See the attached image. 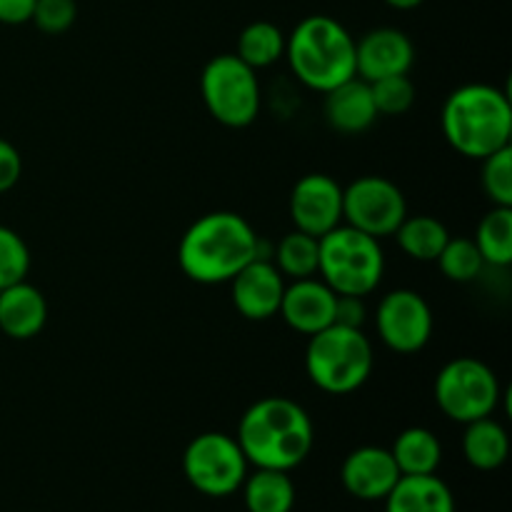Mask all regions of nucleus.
<instances>
[{"label": "nucleus", "instance_id": "obj_15", "mask_svg": "<svg viewBox=\"0 0 512 512\" xmlns=\"http://www.w3.org/2000/svg\"><path fill=\"white\" fill-rule=\"evenodd\" d=\"M335 303L338 293L328 288L320 278L290 280L285 285L278 315L288 328L300 335H315L335 323Z\"/></svg>", "mask_w": 512, "mask_h": 512}, {"label": "nucleus", "instance_id": "obj_22", "mask_svg": "<svg viewBox=\"0 0 512 512\" xmlns=\"http://www.w3.org/2000/svg\"><path fill=\"white\" fill-rule=\"evenodd\" d=\"M400 475H433L443 463V445L428 428H405L390 448Z\"/></svg>", "mask_w": 512, "mask_h": 512}, {"label": "nucleus", "instance_id": "obj_20", "mask_svg": "<svg viewBox=\"0 0 512 512\" xmlns=\"http://www.w3.org/2000/svg\"><path fill=\"white\" fill-rule=\"evenodd\" d=\"M463 458L468 465L483 473L503 468L510 458V435L498 420L490 418L473 420L465 425L463 433Z\"/></svg>", "mask_w": 512, "mask_h": 512}, {"label": "nucleus", "instance_id": "obj_11", "mask_svg": "<svg viewBox=\"0 0 512 512\" xmlns=\"http://www.w3.org/2000/svg\"><path fill=\"white\" fill-rule=\"evenodd\" d=\"M375 330L388 350L415 355L433 338V310L415 290H390L375 308Z\"/></svg>", "mask_w": 512, "mask_h": 512}, {"label": "nucleus", "instance_id": "obj_7", "mask_svg": "<svg viewBox=\"0 0 512 512\" xmlns=\"http://www.w3.org/2000/svg\"><path fill=\"white\" fill-rule=\"evenodd\" d=\"M200 98L205 108L225 128H248L260 115L258 70L245 65L235 53H220L205 63L200 73Z\"/></svg>", "mask_w": 512, "mask_h": 512}, {"label": "nucleus", "instance_id": "obj_30", "mask_svg": "<svg viewBox=\"0 0 512 512\" xmlns=\"http://www.w3.org/2000/svg\"><path fill=\"white\" fill-rule=\"evenodd\" d=\"M370 93H373L378 115H388V118L405 115L415 103V85L408 75H390V78L375 80L370 83Z\"/></svg>", "mask_w": 512, "mask_h": 512}, {"label": "nucleus", "instance_id": "obj_28", "mask_svg": "<svg viewBox=\"0 0 512 512\" xmlns=\"http://www.w3.org/2000/svg\"><path fill=\"white\" fill-rule=\"evenodd\" d=\"M480 185L493 205L512 208V145L480 160Z\"/></svg>", "mask_w": 512, "mask_h": 512}, {"label": "nucleus", "instance_id": "obj_9", "mask_svg": "<svg viewBox=\"0 0 512 512\" xmlns=\"http://www.w3.org/2000/svg\"><path fill=\"white\" fill-rule=\"evenodd\" d=\"M248 468L250 463L238 440L220 430L200 433L183 453L185 480L205 498H228L238 493Z\"/></svg>", "mask_w": 512, "mask_h": 512}, {"label": "nucleus", "instance_id": "obj_33", "mask_svg": "<svg viewBox=\"0 0 512 512\" xmlns=\"http://www.w3.org/2000/svg\"><path fill=\"white\" fill-rule=\"evenodd\" d=\"M335 325H345V328H363L365 298H358V295H338V303H335Z\"/></svg>", "mask_w": 512, "mask_h": 512}, {"label": "nucleus", "instance_id": "obj_5", "mask_svg": "<svg viewBox=\"0 0 512 512\" xmlns=\"http://www.w3.org/2000/svg\"><path fill=\"white\" fill-rule=\"evenodd\" d=\"M375 368L373 343L363 328L328 325L310 335L305 348V373L328 395H350L363 388Z\"/></svg>", "mask_w": 512, "mask_h": 512}, {"label": "nucleus", "instance_id": "obj_21", "mask_svg": "<svg viewBox=\"0 0 512 512\" xmlns=\"http://www.w3.org/2000/svg\"><path fill=\"white\" fill-rule=\"evenodd\" d=\"M240 490L248 512H293L295 508V485L285 470L255 468L245 475Z\"/></svg>", "mask_w": 512, "mask_h": 512}, {"label": "nucleus", "instance_id": "obj_26", "mask_svg": "<svg viewBox=\"0 0 512 512\" xmlns=\"http://www.w3.org/2000/svg\"><path fill=\"white\" fill-rule=\"evenodd\" d=\"M270 260L283 278H313L318 275V238L293 230L280 238V243L270 253Z\"/></svg>", "mask_w": 512, "mask_h": 512}, {"label": "nucleus", "instance_id": "obj_4", "mask_svg": "<svg viewBox=\"0 0 512 512\" xmlns=\"http://www.w3.org/2000/svg\"><path fill=\"white\" fill-rule=\"evenodd\" d=\"M285 58L305 88L328 93L355 78V38L330 15H308L285 35Z\"/></svg>", "mask_w": 512, "mask_h": 512}, {"label": "nucleus", "instance_id": "obj_14", "mask_svg": "<svg viewBox=\"0 0 512 512\" xmlns=\"http://www.w3.org/2000/svg\"><path fill=\"white\" fill-rule=\"evenodd\" d=\"M283 290L285 278L268 258H255L230 280L233 308L253 323H263L278 315Z\"/></svg>", "mask_w": 512, "mask_h": 512}, {"label": "nucleus", "instance_id": "obj_10", "mask_svg": "<svg viewBox=\"0 0 512 512\" xmlns=\"http://www.w3.org/2000/svg\"><path fill=\"white\" fill-rule=\"evenodd\" d=\"M408 215L403 190L385 175H360L343 188V223L383 240L395 235Z\"/></svg>", "mask_w": 512, "mask_h": 512}, {"label": "nucleus", "instance_id": "obj_8", "mask_svg": "<svg viewBox=\"0 0 512 512\" xmlns=\"http://www.w3.org/2000/svg\"><path fill=\"white\" fill-rule=\"evenodd\" d=\"M433 395L445 418L468 425L495 415L503 400V385L498 373L483 360L455 358L435 375Z\"/></svg>", "mask_w": 512, "mask_h": 512}, {"label": "nucleus", "instance_id": "obj_23", "mask_svg": "<svg viewBox=\"0 0 512 512\" xmlns=\"http://www.w3.org/2000/svg\"><path fill=\"white\" fill-rule=\"evenodd\" d=\"M398 248L418 263H435L450 240L448 228L433 215H405L395 230Z\"/></svg>", "mask_w": 512, "mask_h": 512}, {"label": "nucleus", "instance_id": "obj_2", "mask_svg": "<svg viewBox=\"0 0 512 512\" xmlns=\"http://www.w3.org/2000/svg\"><path fill=\"white\" fill-rule=\"evenodd\" d=\"M235 440L253 468L290 473L308 460L315 443V428L303 405L270 395L255 400L245 410Z\"/></svg>", "mask_w": 512, "mask_h": 512}, {"label": "nucleus", "instance_id": "obj_25", "mask_svg": "<svg viewBox=\"0 0 512 512\" xmlns=\"http://www.w3.org/2000/svg\"><path fill=\"white\" fill-rule=\"evenodd\" d=\"M235 55L253 70L270 68L285 58V33L270 20H253L240 30Z\"/></svg>", "mask_w": 512, "mask_h": 512}, {"label": "nucleus", "instance_id": "obj_19", "mask_svg": "<svg viewBox=\"0 0 512 512\" xmlns=\"http://www.w3.org/2000/svg\"><path fill=\"white\" fill-rule=\"evenodd\" d=\"M385 512H455V495L438 475H400L383 500Z\"/></svg>", "mask_w": 512, "mask_h": 512}, {"label": "nucleus", "instance_id": "obj_6", "mask_svg": "<svg viewBox=\"0 0 512 512\" xmlns=\"http://www.w3.org/2000/svg\"><path fill=\"white\" fill-rule=\"evenodd\" d=\"M318 275L333 293L365 298L383 283V245L373 235L338 225L318 238Z\"/></svg>", "mask_w": 512, "mask_h": 512}, {"label": "nucleus", "instance_id": "obj_3", "mask_svg": "<svg viewBox=\"0 0 512 512\" xmlns=\"http://www.w3.org/2000/svg\"><path fill=\"white\" fill-rule=\"evenodd\" d=\"M440 128L458 155L483 160L508 148L512 140V103L508 90L488 83L455 88L440 110Z\"/></svg>", "mask_w": 512, "mask_h": 512}, {"label": "nucleus", "instance_id": "obj_16", "mask_svg": "<svg viewBox=\"0 0 512 512\" xmlns=\"http://www.w3.org/2000/svg\"><path fill=\"white\" fill-rule=\"evenodd\" d=\"M398 480L400 470L390 455V448H380V445L355 448L340 468V483H343L345 493L365 500V503H378V500L388 498Z\"/></svg>", "mask_w": 512, "mask_h": 512}, {"label": "nucleus", "instance_id": "obj_35", "mask_svg": "<svg viewBox=\"0 0 512 512\" xmlns=\"http://www.w3.org/2000/svg\"><path fill=\"white\" fill-rule=\"evenodd\" d=\"M383 3L390 5V8H395V10H413V8H418L423 0H383Z\"/></svg>", "mask_w": 512, "mask_h": 512}, {"label": "nucleus", "instance_id": "obj_18", "mask_svg": "<svg viewBox=\"0 0 512 512\" xmlns=\"http://www.w3.org/2000/svg\"><path fill=\"white\" fill-rule=\"evenodd\" d=\"M48 323V300L28 280L0 290V330L10 340H33Z\"/></svg>", "mask_w": 512, "mask_h": 512}, {"label": "nucleus", "instance_id": "obj_31", "mask_svg": "<svg viewBox=\"0 0 512 512\" xmlns=\"http://www.w3.org/2000/svg\"><path fill=\"white\" fill-rule=\"evenodd\" d=\"M75 18H78L75 0H35L30 23L45 35H63L65 30L73 28Z\"/></svg>", "mask_w": 512, "mask_h": 512}, {"label": "nucleus", "instance_id": "obj_32", "mask_svg": "<svg viewBox=\"0 0 512 512\" xmlns=\"http://www.w3.org/2000/svg\"><path fill=\"white\" fill-rule=\"evenodd\" d=\"M23 175V158L10 140L0 138V195L13 190Z\"/></svg>", "mask_w": 512, "mask_h": 512}, {"label": "nucleus", "instance_id": "obj_1", "mask_svg": "<svg viewBox=\"0 0 512 512\" xmlns=\"http://www.w3.org/2000/svg\"><path fill=\"white\" fill-rule=\"evenodd\" d=\"M260 245L263 240L243 215L215 210L188 225L178 243V265L193 283L223 285L260 258Z\"/></svg>", "mask_w": 512, "mask_h": 512}, {"label": "nucleus", "instance_id": "obj_34", "mask_svg": "<svg viewBox=\"0 0 512 512\" xmlns=\"http://www.w3.org/2000/svg\"><path fill=\"white\" fill-rule=\"evenodd\" d=\"M35 0H0V23L23 25L33 18Z\"/></svg>", "mask_w": 512, "mask_h": 512}, {"label": "nucleus", "instance_id": "obj_27", "mask_svg": "<svg viewBox=\"0 0 512 512\" xmlns=\"http://www.w3.org/2000/svg\"><path fill=\"white\" fill-rule=\"evenodd\" d=\"M435 263H438L440 273L453 283H473L485 268L473 238H453V235H450Z\"/></svg>", "mask_w": 512, "mask_h": 512}, {"label": "nucleus", "instance_id": "obj_12", "mask_svg": "<svg viewBox=\"0 0 512 512\" xmlns=\"http://www.w3.org/2000/svg\"><path fill=\"white\" fill-rule=\"evenodd\" d=\"M290 220L295 230L323 238L343 225V185L325 173H308L290 190Z\"/></svg>", "mask_w": 512, "mask_h": 512}, {"label": "nucleus", "instance_id": "obj_24", "mask_svg": "<svg viewBox=\"0 0 512 512\" xmlns=\"http://www.w3.org/2000/svg\"><path fill=\"white\" fill-rule=\"evenodd\" d=\"M473 243L485 265L508 268L512 263V208L493 205L480 218Z\"/></svg>", "mask_w": 512, "mask_h": 512}, {"label": "nucleus", "instance_id": "obj_29", "mask_svg": "<svg viewBox=\"0 0 512 512\" xmlns=\"http://www.w3.org/2000/svg\"><path fill=\"white\" fill-rule=\"evenodd\" d=\"M30 263L33 255L28 243L13 228L0 225V290L28 278Z\"/></svg>", "mask_w": 512, "mask_h": 512}, {"label": "nucleus", "instance_id": "obj_13", "mask_svg": "<svg viewBox=\"0 0 512 512\" xmlns=\"http://www.w3.org/2000/svg\"><path fill=\"white\" fill-rule=\"evenodd\" d=\"M413 63V40L398 28H375L355 40V75L365 83L390 75H408Z\"/></svg>", "mask_w": 512, "mask_h": 512}, {"label": "nucleus", "instance_id": "obj_17", "mask_svg": "<svg viewBox=\"0 0 512 512\" xmlns=\"http://www.w3.org/2000/svg\"><path fill=\"white\" fill-rule=\"evenodd\" d=\"M323 95L325 123L338 133L360 135L373 128L375 120L380 118L373 103V93H370V83H365L358 75L335 85L333 90Z\"/></svg>", "mask_w": 512, "mask_h": 512}]
</instances>
